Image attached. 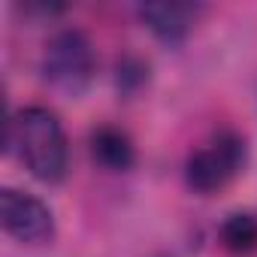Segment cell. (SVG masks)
Masks as SVG:
<instances>
[{
	"mask_svg": "<svg viewBox=\"0 0 257 257\" xmlns=\"http://www.w3.org/2000/svg\"><path fill=\"white\" fill-rule=\"evenodd\" d=\"M218 236H221V245L230 254H239V257L254 254L257 251V215H251V212L227 215L221 230H218Z\"/></svg>",
	"mask_w": 257,
	"mask_h": 257,
	"instance_id": "52a82bcc",
	"label": "cell"
},
{
	"mask_svg": "<svg viewBox=\"0 0 257 257\" xmlns=\"http://www.w3.org/2000/svg\"><path fill=\"white\" fill-rule=\"evenodd\" d=\"M115 85L121 97H134L137 91H143L149 85V64L137 55H127L118 61L115 67Z\"/></svg>",
	"mask_w": 257,
	"mask_h": 257,
	"instance_id": "ba28073f",
	"label": "cell"
},
{
	"mask_svg": "<svg viewBox=\"0 0 257 257\" xmlns=\"http://www.w3.org/2000/svg\"><path fill=\"white\" fill-rule=\"evenodd\" d=\"M203 13V7L197 4H167V0H155V4H140L137 7V16L143 22V28L164 46L176 49L182 46L194 25H197V16Z\"/></svg>",
	"mask_w": 257,
	"mask_h": 257,
	"instance_id": "5b68a950",
	"label": "cell"
},
{
	"mask_svg": "<svg viewBox=\"0 0 257 257\" xmlns=\"http://www.w3.org/2000/svg\"><path fill=\"white\" fill-rule=\"evenodd\" d=\"M88 149H91L94 164H100L109 173H127V170H134V164H137L134 140L127 137L121 127H112V124L94 127L91 137H88Z\"/></svg>",
	"mask_w": 257,
	"mask_h": 257,
	"instance_id": "8992f818",
	"label": "cell"
},
{
	"mask_svg": "<svg viewBox=\"0 0 257 257\" xmlns=\"http://www.w3.org/2000/svg\"><path fill=\"white\" fill-rule=\"evenodd\" d=\"M245 167V140L239 134H218L209 143H203L197 152H191L185 164V182L194 194H218L224 191Z\"/></svg>",
	"mask_w": 257,
	"mask_h": 257,
	"instance_id": "3957f363",
	"label": "cell"
},
{
	"mask_svg": "<svg viewBox=\"0 0 257 257\" xmlns=\"http://www.w3.org/2000/svg\"><path fill=\"white\" fill-rule=\"evenodd\" d=\"M7 152L43 185H61L70 170V146L61 118L46 106H25L7 121Z\"/></svg>",
	"mask_w": 257,
	"mask_h": 257,
	"instance_id": "6da1fadb",
	"label": "cell"
},
{
	"mask_svg": "<svg viewBox=\"0 0 257 257\" xmlns=\"http://www.w3.org/2000/svg\"><path fill=\"white\" fill-rule=\"evenodd\" d=\"M0 224L7 236L22 245H43L55 236V215L49 203L19 188L0 191Z\"/></svg>",
	"mask_w": 257,
	"mask_h": 257,
	"instance_id": "277c9868",
	"label": "cell"
},
{
	"mask_svg": "<svg viewBox=\"0 0 257 257\" xmlns=\"http://www.w3.org/2000/svg\"><path fill=\"white\" fill-rule=\"evenodd\" d=\"M40 73L49 88H55L64 97H82L97 73V58L91 40L79 28L58 31L40 58Z\"/></svg>",
	"mask_w": 257,
	"mask_h": 257,
	"instance_id": "7a4b0ae2",
	"label": "cell"
}]
</instances>
